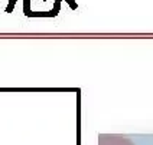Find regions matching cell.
I'll return each instance as SVG.
<instances>
[{"mask_svg": "<svg viewBox=\"0 0 153 145\" xmlns=\"http://www.w3.org/2000/svg\"><path fill=\"white\" fill-rule=\"evenodd\" d=\"M27 17H52L49 12H32L27 15Z\"/></svg>", "mask_w": 153, "mask_h": 145, "instance_id": "1", "label": "cell"}, {"mask_svg": "<svg viewBox=\"0 0 153 145\" xmlns=\"http://www.w3.org/2000/svg\"><path fill=\"white\" fill-rule=\"evenodd\" d=\"M59 9H61V0H55V6L52 10H49V13H51L52 17H55L58 13H59Z\"/></svg>", "mask_w": 153, "mask_h": 145, "instance_id": "2", "label": "cell"}, {"mask_svg": "<svg viewBox=\"0 0 153 145\" xmlns=\"http://www.w3.org/2000/svg\"><path fill=\"white\" fill-rule=\"evenodd\" d=\"M29 4H30V0H23V12L25 15L27 16L30 13V9H29Z\"/></svg>", "mask_w": 153, "mask_h": 145, "instance_id": "3", "label": "cell"}, {"mask_svg": "<svg viewBox=\"0 0 153 145\" xmlns=\"http://www.w3.org/2000/svg\"><path fill=\"white\" fill-rule=\"evenodd\" d=\"M15 4H16V0H10L7 4V7H6V13H12L13 12V7H15Z\"/></svg>", "mask_w": 153, "mask_h": 145, "instance_id": "4", "label": "cell"}, {"mask_svg": "<svg viewBox=\"0 0 153 145\" xmlns=\"http://www.w3.org/2000/svg\"><path fill=\"white\" fill-rule=\"evenodd\" d=\"M68 1V4H69V7L72 9V10H75L76 7H78V4L75 3V0H67Z\"/></svg>", "mask_w": 153, "mask_h": 145, "instance_id": "5", "label": "cell"}, {"mask_svg": "<svg viewBox=\"0 0 153 145\" xmlns=\"http://www.w3.org/2000/svg\"><path fill=\"white\" fill-rule=\"evenodd\" d=\"M43 1H46V0H43Z\"/></svg>", "mask_w": 153, "mask_h": 145, "instance_id": "6", "label": "cell"}]
</instances>
